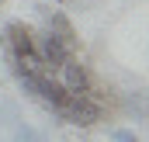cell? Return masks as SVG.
<instances>
[{"label":"cell","mask_w":149,"mask_h":142,"mask_svg":"<svg viewBox=\"0 0 149 142\" xmlns=\"http://www.w3.org/2000/svg\"><path fill=\"white\" fill-rule=\"evenodd\" d=\"M0 45H3V56L7 59H21L28 63L35 73H42V59H38V49H35V31L24 24V21H7L3 31H0Z\"/></svg>","instance_id":"1"},{"label":"cell","mask_w":149,"mask_h":142,"mask_svg":"<svg viewBox=\"0 0 149 142\" xmlns=\"http://www.w3.org/2000/svg\"><path fill=\"white\" fill-rule=\"evenodd\" d=\"M111 139H114V142H142L132 128H111Z\"/></svg>","instance_id":"7"},{"label":"cell","mask_w":149,"mask_h":142,"mask_svg":"<svg viewBox=\"0 0 149 142\" xmlns=\"http://www.w3.org/2000/svg\"><path fill=\"white\" fill-rule=\"evenodd\" d=\"M35 49H38V59H42V66H45L49 73H59V66H63L66 59H73V56H76L73 49L63 45L49 28H42V31L35 35Z\"/></svg>","instance_id":"3"},{"label":"cell","mask_w":149,"mask_h":142,"mask_svg":"<svg viewBox=\"0 0 149 142\" xmlns=\"http://www.w3.org/2000/svg\"><path fill=\"white\" fill-rule=\"evenodd\" d=\"M56 118H63L66 125H76V128H90V125H97L101 118H104V107L101 101L94 97V94H70L66 97V104L59 107V111H52Z\"/></svg>","instance_id":"2"},{"label":"cell","mask_w":149,"mask_h":142,"mask_svg":"<svg viewBox=\"0 0 149 142\" xmlns=\"http://www.w3.org/2000/svg\"><path fill=\"white\" fill-rule=\"evenodd\" d=\"M56 3H66V0H56Z\"/></svg>","instance_id":"9"},{"label":"cell","mask_w":149,"mask_h":142,"mask_svg":"<svg viewBox=\"0 0 149 142\" xmlns=\"http://www.w3.org/2000/svg\"><path fill=\"white\" fill-rule=\"evenodd\" d=\"M38 10H45V7H38ZM45 28L52 31V35L59 38L63 45H70V49H80V38H76V28H73V21L63 14V10H45Z\"/></svg>","instance_id":"6"},{"label":"cell","mask_w":149,"mask_h":142,"mask_svg":"<svg viewBox=\"0 0 149 142\" xmlns=\"http://www.w3.org/2000/svg\"><path fill=\"white\" fill-rule=\"evenodd\" d=\"M35 97H38L45 107H49V111H59V107L66 104L70 90L59 83V76H56V73H49V70H45V73H38V94H35Z\"/></svg>","instance_id":"5"},{"label":"cell","mask_w":149,"mask_h":142,"mask_svg":"<svg viewBox=\"0 0 149 142\" xmlns=\"http://www.w3.org/2000/svg\"><path fill=\"white\" fill-rule=\"evenodd\" d=\"M0 3H3V0H0Z\"/></svg>","instance_id":"10"},{"label":"cell","mask_w":149,"mask_h":142,"mask_svg":"<svg viewBox=\"0 0 149 142\" xmlns=\"http://www.w3.org/2000/svg\"><path fill=\"white\" fill-rule=\"evenodd\" d=\"M56 76H59V83H63L70 94H94V76H90V70H87L76 56H73V59H66V63L59 66Z\"/></svg>","instance_id":"4"},{"label":"cell","mask_w":149,"mask_h":142,"mask_svg":"<svg viewBox=\"0 0 149 142\" xmlns=\"http://www.w3.org/2000/svg\"><path fill=\"white\" fill-rule=\"evenodd\" d=\"M14 139H17V142H42V135L31 132V128H17V132H14Z\"/></svg>","instance_id":"8"}]
</instances>
